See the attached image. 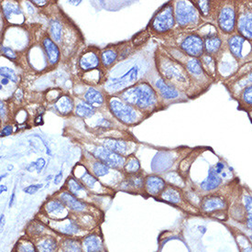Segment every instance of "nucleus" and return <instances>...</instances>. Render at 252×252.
Masks as SVG:
<instances>
[{"instance_id": "4d7b16f0", "label": "nucleus", "mask_w": 252, "mask_h": 252, "mask_svg": "<svg viewBox=\"0 0 252 252\" xmlns=\"http://www.w3.org/2000/svg\"><path fill=\"white\" fill-rule=\"evenodd\" d=\"M5 116V106L3 105V103H1V117L3 118Z\"/></svg>"}, {"instance_id": "680f3d73", "label": "nucleus", "mask_w": 252, "mask_h": 252, "mask_svg": "<svg viewBox=\"0 0 252 252\" xmlns=\"http://www.w3.org/2000/svg\"><path fill=\"white\" fill-rule=\"evenodd\" d=\"M248 117H249V119L251 120V122L252 123V110L250 111V112H248Z\"/></svg>"}, {"instance_id": "bf43d9fd", "label": "nucleus", "mask_w": 252, "mask_h": 252, "mask_svg": "<svg viewBox=\"0 0 252 252\" xmlns=\"http://www.w3.org/2000/svg\"><path fill=\"white\" fill-rule=\"evenodd\" d=\"M8 82H9V80L7 79V78H2V80H1L2 85H7Z\"/></svg>"}, {"instance_id": "bb28decb", "label": "nucleus", "mask_w": 252, "mask_h": 252, "mask_svg": "<svg viewBox=\"0 0 252 252\" xmlns=\"http://www.w3.org/2000/svg\"><path fill=\"white\" fill-rule=\"evenodd\" d=\"M192 2L195 7L197 8V10L199 11L200 15H202L205 18H208L213 14L216 19L218 8H217V10H213V9L217 4V1H207V0L200 1L198 0V1H192Z\"/></svg>"}, {"instance_id": "f3484780", "label": "nucleus", "mask_w": 252, "mask_h": 252, "mask_svg": "<svg viewBox=\"0 0 252 252\" xmlns=\"http://www.w3.org/2000/svg\"><path fill=\"white\" fill-rule=\"evenodd\" d=\"M49 226L53 228L55 231L68 235V236H73L76 235L81 231V227L79 225L72 220H63L61 222L54 221L53 223H49Z\"/></svg>"}, {"instance_id": "c03bdc74", "label": "nucleus", "mask_w": 252, "mask_h": 252, "mask_svg": "<svg viewBox=\"0 0 252 252\" xmlns=\"http://www.w3.org/2000/svg\"><path fill=\"white\" fill-rule=\"evenodd\" d=\"M149 38H150V33L146 31L142 32L135 37V39L133 40V43L135 46H140L144 42H146L147 40H149Z\"/></svg>"}, {"instance_id": "864d4df0", "label": "nucleus", "mask_w": 252, "mask_h": 252, "mask_svg": "<svg viewBox=\"0 0 252 252\" xmlns=\"http://www.w3.org/2000/svg\"><path fill=\"white\" fill-rule=\"evenodd\" d=\"M0 223H1V230H3L4 226H5V216L3 214L0 217Z\"/></svg>"}, {"instance_id": "0e129e2a", "label": "nucleus", "mask_w": 252, "mask_h": 252, "mask_svg": "<svg viewBox=\"0 0 252 252\" xmlns=\"http://www.w3.org/2000/svg\"><path fill=\"white\" fill-rule=\"evenodd\" d=\"M250 240H251V242H252V236H251V237H250Z\"/></svg>"}, {"instance_id": "58836bf2", "label": "nucleus", "mask_w": 252, "mask_h": 252, "mask_svg": "<svg viewBox=\"0 0 252 252\" xmlns=\"http://www.w3.org/2000/svg\"><path fill=\"white\" fill-rule=\"evenodd\" d=\"M17 252H37L33 243L28 239H20L17 244Z\"/></svg>"}, {"instance_id": "de8ad7c7", "label": "nucleus", "mask_w": 252, "mask_h": 252, "mask_svg": "<svg viewBox=\"0 0 252 252\" xmlns=\"http://www.w3.org/2000/svg\"><path fill=\"white\" fill-rule=\"evenodd\" d=\"M1 51H2V53H4V55H5L7 58H8V59H10V60H15V59L17 58L16 54H15V53H14L13 51H12L10 48L2 46Z\"/></svg>"}, {"instance_id": "e433bc0d", "label": "nucleus", "mask_w": 252, "mask_h": 252, "mask_svg": "<svg viewBox=\"0 0 252 252\" xmlns=\"http://www.w3.org/2000/svg\"><path fill=\"white\" fill-rule=\"evenodd\" d=\"M117 57H118V53L112 49L106 50L101 54V60L105 66L111 65L113 63H115V61L117 60Z\"/></svg>"}, {"instance_id": "79ce46f5", "label": "nucleus", "mask_w": 252, "mask_h": 252, "mask_svg": "<svg viewBox=\"0 0 252 252\" xmlns=\"http://www.w3.org/2000/svg\"><path fill=\"white\" fill-rule=\"evenodd\" d=\"M67 186H68V189L69 191L76 194L79 191H83L85 190V187L83 185H81L79 182L77 180L74 179V178H70L67 182Z\"/></svg>"}, {"instance_id": "dca6fc26", "label": "nucleus", "mask_w": 252, "mask_h": 252, "mask_svg": "<svg viewBox=\"0 0 252 252\" xmlns=\"http://www.w3.org/2000/svg\"><path fill=\"white\" fill-rule=\"evenodd\" d=\"M240 202L244 210V223L249 230L252 231V195L251 192L246 191L245 188L240 192Z\"/></svg>"}, {"instance_id": "39448f33", "label": "nucleus", "mask_w": 252, "mask_h": 252, "mask_svg": "<svg viewBox=\"0 0 252 252\" xmlns=\"http://www.w3.org/2000/svg\"><path fill=\"white\" fill-rule=\"evenodd\" d=\"M175 23L174 7L171 2H168L153 18L151 23V29L156 33H166L173 29Z\"/></svg>"}, {"instance_id": "603ef678", "label": "nucleus", "mask_w": 252, "mask_h": 252, "mask_svg": "<svg viewBox=\"0 0 252 252\" xmlns=\"http://www.w3.org/2000/svg\"><path fill=\"white\" fill-rule=\"evenodd\" d=\"M63 179V172L61 171L55 177H54V185H59Z\"/></svg>"}, {"instance_id": "f8f14e48", "label": "nucleus", "mask_w": 252, "mask_h": 252, "mask_svg": "<svg viewBox=\"0 0 252 252\" xmlns=\"http://www.w3.org/2000/svg\"><path fill=\"white\" fill-rule=\"evenodd\" d=\"M252 85V70L245 73L240 74L237 77L228 78L225 81V86L228 89L231 96H235L239 94L243 88Z\"/></svg>"}, {"instance_id": "cd10ccee", "label": "nucleus", "mask_w": 252, "mask_h": 252, "mask_svg": "<svg viewBox=\"0 0 252 252\" xmlns=\"http://www.w3.org/2000/svg\"><path fill=\"white\" fill-rule=\"evenodd\" d=\"M43 47L46 52L48 60L51 64H56L60 58V51L57 45L49 38L43 40Z\"/></svg>"}, {"instance_id": "423d86ee", "label": "nucleus", "mask_w": 252, "mask_h": 252, "mask_svg": "<svg viewBox=\"0 0 252 252\" xmlns=\"http://www.w3.org/2000/svg\"><path fill=\"white\" fill-rule=\"evenodd\" d=\"M174 17L178 26L186 28L199 20L200 13L192 1H177L174 7Z\"/></svg>"}, {"instance_id": "5fc2aeb1", "label": "nucleus", "mask_w": 252, "mask_h": 252, "mask_svg": "<svg viewBox=\"0 0 252 252\" xmlns=\"http://www.w3.org/2000/svg\"><path fill=\"white\" fill-rule=\"evenodd\" d=\"M35 123L37 124V125H39V124H42V117L40 116V117H38L36 120H35Z\"/></svg>"}, {"instance_id": "7c9ffc66", "label": "nucleus", "mask_w": 252, "mask_h": 252, "mask_svg": "<svg viewBox=\"0 0 252 252\" xmlns=\"http://www.w3.org/2000/svg\"><path fill=\"white\" fill-rule=\"evenodd\" d=\"M85 99L87 104L92 106H99L104 103L103 94L93 87L88 89V91L85 94Z\"/></svg>"}, {"instance_id": "473e14b6", "label": "nucleus", "mask_w": 252, "mask_h": 252, "mask_svg": "<svg viewBox=\"0 0 252 252\" xmlns=\"http://www.w3.org/2000/svg\"><path fill=\"white\" fill-rule=\"evenodd\" d=\"M55 107L58 110V112H60L63 115L71 113L73 108V100L67 95L61 96L60 98L57 100V102L55 104Z\"/></svg>"}, {"instance_id": "20e7f679", "label": "nucleus", "mask_w": 252, "mask_h": 252, "mask_svg": "<svg viewBox=\"0 0 252 252\" xmlns=\"http://www.w3.org/2000/svg\"><path fill=\"white\" fill-rule=\"evenodd\" d=\"M229 210V203L226 197L220 193H209L204 196L200 202V211L206 215L226 216Z\"/></svg>"}, {"instance_id": "a19ab883", "label": "nucleus", "mask_w": 252, "mask_h": 252, "mask_svg": "<svg viewBox=\"0 0 252 252\" xmlns=\"http://www.w3.org/2000/svg\"><path fill=\"white\" fill-rule=\"evenodd\" d=\"M51 35L53 40L56 41H59L61 40V36H62V25L60 22L57 20H54L51 24Z\"/></svg>"}, {"instance_id": "b1692460", "label": "nucleus", "mask_w": 252, "mask_h": 252, "mask_svg": "<svg viewBox=\"0 0 252 252\" xmlns=\"http://www.w3.org/2000/svg\"><path fill=\"white\" fill-rule=\"evenodd\" d=\"M61 202L66 206L69 209L75 211V212H81L84 211L86 208V204L80 202L79 200L76 199L72 193L68 192H62L60 195Z\"/></svg>"}, {"instance_id": "72a5a7b5", "label": "nucleus", "mask_w": 252, "mask_h": 252, "mask_svg": "<svg viewBox=\"0 0 252 252\" xmlns=\"http://www.w3.org/2000/svg\"><path fill=\"white\" fill-rule=\"evenodd\" d=\"M104 147L106 149L119 153V154H123L126 153V142L123 140H118V139H107L104 141Z\"/></svg>"}, {"instance_id": "aec40b11", "label": "nucleus", "mask_w": 252, "mask_h": 252, "mask_svg": "<svg viewBox=\"0 0 252 252\" xmlns=\"http://www.w3.org/2000/svg\"><path fill=\"white\" fill-rule=\"evenodd\" d=\"M155 87L163 99L175 100L180 97L179 90L176 87L168 84L163 78L156 80Z\"/></svg>"}, {"instance_id": "9b49d317", "label": "nucleus", "mask_w": 252, "mask_h": 252, "mask_svg": "<svg viewBox=\"0 0 252 252\" xmlns=\"http://www.w3.org/2000/svg\"><path fill=\"white\" fill-rule=\"evenodd\" d=\"M163 73L167 80L175 81L181 85L188 84L189 76L186 68L182 66L180 63H174V61H168V64L166 65Z\"/></svg>"}, {"instance_id": "2f4dec72", "label": "nucleus", "mask_w": 252, "mask_h": 252, "mask_svg": "<svg viewBox=\"0 0 252 252\" xmlns=\"http://www.w3.org/2000/svg\"><path fill=\"white\" fill-rule=\"evenodd\" d=\"M61 252H83V245L79 240L66 239L61 242Z\"/></svg>"}, {"instance_id": "7ed1b4c3", "label": "nucleus", "mask_w": 252, "mask_h": 252, "mask_svg": "<svg viewBox=\"0 0 252 252\" xmlns=\"http://www.w3.org/2000/svg\"><path fill=\"white\" fill-rule=\"evenodd\" d=\"M236 32L252 44V0L236 1Z\"/></svg>"}, {"instance_id": "09e8293b", "label": "nucleus", "mask_w": 252, "mask_h": 252, "mask_svg": "<svg viewBox=\"0 0 252 252\" xmlns=\"http://www.w3.org/2000/svg\"><path fill=\"white\" fill-rule=\"evenodd\" d=\"M43 185L40 184V185H35V186H28L27 188H24L23 191L29 193V194H34L35 192H38L40 190V188H42Z\"/></svg>"}, {"instance_id": "3c124183", "label": "nucleus", "mask_w": 252, "mask_h": 252, "mask_svg": "<svg viewBox=\"0 0 252 252\" xmlns=\"http://www.w3.org/2000/svg\"><path fill=\"white\" fill-rule=\"evenodd\" d=\"M11 133H12V126H6L3 128V130L1 131V136L2 137L9 136V135H11Z\"/></svg>"}, {"instance_id": "e2e57ef3", "label": "nucleus", "mask_w": 252, "mask_h": 252, "mask_svg": "<svg viewBox=\"0 0 252 252\" xmlns=\"http://www.w3.org/2000/svg\"><path fill=\"white\" fill-rule=\"evenodd\" d=\"M12 168H13V166H8V167H7V170L9 171V170H11Z\"/></svg>"}, {"instance_id": "5701e85b", "label": "nucleus", "mask_w": 252, "mask_h": 252, "mask_svg": "<svg viewBox=\"0 0 252 252\" xmlns=\"http://www.w3.org/2000/svg\"><path fill=\"white\" fill-rule=\"evenodd\" d=\"M201 63H202V66L204 68V71L206 72V74L211 78V79L216 80V77H218V73H219V70H218V60L213 57L209 54H206L205 53L201 58Z\"/></svg>"}, {"instance_id": "6e6d98bb", "label": "nucleus", "mask_w": 252, "mask_h": 252, "mask_svg": "<svg viewBox=\"0 0 252 252\" xmlns=\"http://www.w3.org/2000/svg\"><path fill=\"white\" fill-rule=\"evenodd\" d=\"M14 200H15V192H13L12 195H11V198H10V202H9V207L13 206Z\"/></svg>"}, {"instance_id": "2eb2a0df", "label": "nucleus", "mask_w": 252, "mask_h": 252, "mask_svg": "<svg viewBox=\"0 0 252 252\" xmlns=\"http://www.w3.org/2000/svg\"><path fill=\"white\" fill-rule=\"evenodd\" d=\"M166 182L157 175H150L145 179L144 187L147 193L152 196H159L166 188Z\"/></svg>"}, {"instance_id": "393cba45", "label": "nucleus", "mask_w": 252, "mask_h": 252, "mask_svg": "<svg viewBox=\"0 0 252 252\" xmlns=\"http://www.w3.org/2000/svg\"><path fill=\"white\" fill-rule=\"evenodd\" d=\"M103 250V242L99 236L89 235L83 241V251L85 252H101Z\"/></svg>"}, {"instance_id": "9d476101", "label": "nucleus", "mask_w": 252, "mask_h": 252, "mask_svg": "<svg viewBox=\"0 0 252 252\" xmlns=\"http://www.w3.org/2000/svg\"><path fill=\"white\" fill-rule=\"evenodd\" d=\"M202 38L205 44V53L211 55L218 60L219 54L221 52H224V41L220 34L218 32V31H216L212 33L206 34V36Z\"/></svg>"}, {"instance_id": "a18cd8bd", "label": "nucleus", "mask_w": 252, "mask_h": 252, "mask_svg": "<svg viewBox=\"0 0 252 252\" xmlns=\"http://www.w3.org/2000/svg\"><path fill=\"white\" fill-rule=\"evenodd\" d=\"M82 181L84 182V184L86 186L90 188H93L94 184L97 182V180L95 179L93 175H91L90 173H84V175L82 176Z\"/></svg>"}, {"instance_id": "052dcab7", "label": "nucleus", "mask_w": 252, "mask_h": 252, "mask_svg": "<svg viewBox=\"0 0 252 252\" xmlns=\"http://www.w3.org/2000/svg\"><path fill=\"white\" fill-rule=\"evenodd\" d=\"M3 191H7V187L5 186H1V187H0V192L2 193Z\"/></svg>"}, {"instance_id": "6ab92c4d", "label": "nucleus", "mask_w": 252, "mask_h": 252, "mask_svg": "<svg viewBox=\"0 0 252 252\" xmlns=\"http://www.w3.org/2000/svg\"><path fill=\"white\" fill-rule=\"evenodd\" d=\"M222 184L223 178L216 172L215 167H210L206 179L200 184V187L205 192H212L214 190L219 189Z\"/></svg>"}, {"instance_id": "a211bd4d", "label": "nucleus", "mask_w": 252, "mask_h": 252, "mask_svg": "<svg viewBox=\"0 0 252 252\" xmlns=\"http://www.w3.org/2000/svg\"><path fill=\"white\" fill-rule=\"evenodd\" d=\"M233 98L238 103V109L246 113L252 110V85L243 88Z\"/></svg>"}, {"instance_id": "13d9d810", "label": "nucleus", "mask_w": 252, "mask_h": 252, "mask_svg": "<svg viewBox=\"0 0 252 252\" xmlns=\"http://www.w3.org/2000/svg\"><path fill=\"white\" fill-rule=\"evenodd\" d=\"M33 3L37 4V5H40V6H43L47 3V1H33Z\"/></svg>"}, {"instance_id": "8fccbe9b", "label": "nucleus", "mask_w": 252, "mask_h": 252, "mask_svg": "<svg viewBox=\"0 0 252 252\" xmlns=\"http://www.w3.org/2000/svg\"><path fill=\"white\" fill-rule=\"evenodd\" d=\"M35 162H36V168L35 169L37 170L38 173H40L45 166V160L42 158H40V159H37Z\"/></svg>"}, {"instance_id": "c85d7f7f", "label": "nucleus", "mask_w": 252, "mask_h": 252, "mask_svg": "<svg viewBox=\"0 0 252 252\" xmlns=\"http://www.w3.org/2000/svg\"><path fill=\"white\" fill-rule=\"evenodd\" d=\"M79 65L84 71L93 70L99 65V58L93 52L85 53L80 59Z\"/></svg>"}, {"instance_id": "ddd939ff", "label": "nucleus", "mask_w": 252, "mask_h": 252, "mask_svg": "<svg viewBox=\"0 0 252 252\" xmlns=\"http://www.w3.org/2000/svg\"><path fill=\"white\" fill-rule=\"evenodd\" d=\"M226 48L228 53L231 54L233 58L239 62L243 59V47L247 40L239 33H234L226 37Z\"/></svg>"}, {"instance_id": "412c9836", "label": "nucleus", "mask_w": 252, "mask_h": 252, "mask_svg": "<svg viewBox=\"0 0 252 252\" xmlns=\"http://www.w3.org/2000/svg\"><path fill=\"white\" fill-rule=\"evenodd\" d=\"M160 199L172 205H180L183 202V192L179 188L173 186H167L159 196Z\"/></svg>"}, {"instance_id": "c756f323", "label": "nucleus", "mask_w": 252, "mask_h": 252, "mask_svg": "<svg viewBox=\"0 0 252 252\" xmlns=\"http://www.w3.org/2000/svg\"><path fill=\"white\" fill-rule=\"evenodd\" d=\"M37 252H55L57 249V242L52 237L41 238L36 244Z\"/></svg>"}, {"instance_id": "4468645a", "label": "nucleus", "mask_w": 252, "mask_h": 252, "mask_svg": "<svg viewBox=\"0 0 252 252\" xmlns=\"http://www.w3.org/2000/svg\"><path fill=\"white\" fill-rule=\"evenodd\" d=\"M139 74V67L134 66L124 75L120 76V78H111L110 83H108L107 87L114 90H120L126 86L130 85L133 82H135L138 78Z\"/></svg>"}, {"instance_id": "4c0bfd02", "label": "nucleus", "mask_w": 252, "mask_h": 252, "mask_svg": "<svg viewBox=\"0 0 252 252\" xmlns=\"http://www.w3.org/2000/svg\"><path fill=\"white\" fill-rule=\"evenodd\" d=\"M139 169H140V163L139 159L135 157H130L127 159L125 163V171L126 173L136 174L139 172Z\"/></svg>"}, {"instance_id": "a878e982", "label": "nucleus", "mask_w": 252, "mask_h": 252, "mask_svg": "<svg viewBox=\"0 0 252 252\" xmlns=\"http://www.w3.org/2000/svg\"><path fill=\"white\" fill-rule=\"evenodd\" d=\"M45 210L50 217L55 219H63L64 216L63 215H66V209L64 205L58 200L49 201L45 205Z\"/></svg>"}, {"instance_id": "6e6552de", "label": "nucleus", "mask_w": 252, "mask_h": 252, "mask_svg": "<svg viewBox=\"0 0 252 252\" xmlns=\"http://www.w3.org/2000/svg\"><path fill=\"white\" fill-rule=\"evenodd\" d=\"M109 107L114 116H116L123 123L132 124L137 120V113L132 106L120 100H111L109 103Z\"/></svg>"}, {"instance_id": "f03ea898", "label": "nucleus", "mask_w": 252, "mask_h": 252, "mask_svg": "<svg viewBox=\"0 0 252 252\" xmlns=\"http://www.w3.org/2000/svg\"><path fill=\"white\" fill-rule=\"evenodd\" d=\"M216 23L219 32L223 36H230L236 33L237 9L235 0L219 1L216 15Z\"/></svg>"}, {"instance_id": "4be33fe9", "label": "nucleus", "mask_w": 252, "mask_h": 252, "mask_svg": "<svg viewBox=\"0 0 252 252\" xmlns=\"http://www.w3.org/2000/svg\"><path fill=\"white\" fill-rule=\"evenodd\" d=\"M186 69L187 73L196 79H207L214 81L204 71V68L202 66L200 59L191 58L186 63Z\"/></svg>"}, {"instance_id": "f704fd0d", "label": "nucleus", "mask_w": 252, "mask_h": 252, "mask_svg": "<svg viewBox=\"0 0 252 252\" xmlns=\"http://www.w3.org/2000/svg\"><path fill=\"white\" fill-rule=\"evenodd\" d=\"M199 151H194L190 153L186 159H183L181 164L179 166V171L181 174H186L188 173L190 167L192 165V161H194V159L197 158V156L199 155Z\"/></svg>"}, {"instance_id": "49530a36", "label": "nucleus", "mask_w": 252, "mask_h": 252, "mask_svg": "<svg viewBox=\"0 0 252 252\" xmlns=\"http://www.w3.org/2000/svg\"><path fill=\"white\" fill-rule=\"evenodd\" d=\"M129 183H130L131 186L137 188V189L143 187V178L139 175H137V174H135V176L129 178Z\"/></svg>"}, {"instance_id": "0eeeda50", "label": "nucleus", "mask_w": 252, "mask_h": 252, "mask_svg": "<svg viewBox=\"0 0 252 252\" xmlns=\"http://www.w3.org/2000/svg\"><path fill=\"white\" fill-rule=\"evenodd\" d=\"M180 48L191 58L200 59L205 54V44L203 38L196 33L187 35L182 40Z\"/></svg>"}, {"instance_id": "ea45409f", "label": "nucleus", "mask_w": 252, "mask_h": 252, "mask_svg": "<svg viewBox=\"0 0 252 252\" xmlns=\"http://www.w3.org/2000/svg\"><path fill=\"white\" fill-rule=\"evenodd\" d=\"M93 172L95 176L101 177V176H104V175H106V174L108 173V172H109V167L105 164L104 162L98 160V161L94 163Z\"/></svg>"}, {"instance_id": "1a4fd4ad", "label": "nucleus", "mask_w": 252, "mask_h": 252, "mask_svg": "<svg viewBox=\"0 0 252 252\" xmlns=\"http://www.w3.org/2000/svg\"><path fill=\"white\" fill-rule=\"evenodd\" d=\"M94 155L108 167L120 168L125 166V159L119 153L112 152L106 147H101L94 152Z\"/></svg>"}, {"instance_id": "37998d69", "label": "nucleus", "mask_w": 252, "mask_h": 252, "mask_svg": "<svg viewBox=\"0 0 252 252\" xmlns=\"http://www.w3.org/2000/svg\"><path fill=\"white\" fill-rule=\"evenodd\" d=\"M1 76H3V78L10 80L14 83L18 82V76L16 75L15 72L12 69H9L7 67H1Z\"/></svg>"}, {"instance_id": "c9c22d12", "label": "nucleus", "mask_w": 252, "mask_h": 252, "mask_svg": "<svg viewBox=\"0 0 252 252\" xmlns=\"http://www.w3.org/2000/svg\"><path fill=\"white\" fill-rule=\"evenodd\" d=\"M94 106L87 104L86 102L80 103L75 108V113L81 118H91L94 115Z\"/></svg>"}, {"instance_id": "f257e3e1", "label": "nucleus", "mask_w": 252, "mask_h": 252, "mask_svg": "<svg viewBox=\"0 0 252 252\" xmlns=\"http://www.w3.org/2000/svg\"><path fill=\"white\" fill-rule=\"evenodd\" d=\"M122 98L128 105L138 106L142 110H153L158 103V94L151 85L141 83L122 94Z\"/></svg>"}]
</instances>
